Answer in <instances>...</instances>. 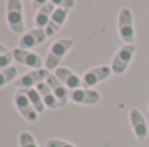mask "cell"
I'll return each instance as SVG.
<instances>
[{
	"mask_svg": "<svg viewBox=\"0 0 149 147\" xmlns=\"http://www.w3.org/2000/svg\"><path fill=\"white\" fill-rule=\"evenodd\" d=\"M37 90H38L39 95H41L42 100H43V103L46 107H49V108H51V109L63 107L62 103L58 100V98L54 95L52 90L50 89V86L47 85L46 82H41L39 85H37Z\"/></svg>",
	"mask_w": 149,
	"mask_h": 147,
	"instance_id": "obj_16",
	"label": "cell"
},
{
	"mask_svg": "<svg viewBox=\"0 0 149 147\" xmlns=\"http://www.w3.org/2000/svg\"><path fill=\"white\" fill-rule=\"evenodd\" d=\"M5 52H8V48H7V47H5L3 43H0V55L5 54Z\"/></svg>",
	"mask_w": 149,
	"mask_h": 147,
	"instance_id": "obj_24",
	"label": "cell"
},
{
	"mask_svg": "<svg viewBox=\"0 0 149 147\" xmlns=\"http://www.w3.org/2000/svg\"><path fill=\"white\" fill-rule=\"evenodd\" d=\"M111 73H113L111 67H107V65H102V67H97V68H93V69H89L82 76V86H84L85 89L92 87V86L107 80L111 76Z\"/></svg>",
	"mask_w": 149,
	"mask_h": 147,
	"instance_id": "obj_6",
	"label": "cell"
},
{
	"mask_svg": "<svg viewBox=\"0 0 149 147\" xmlns=\"http://www.w3.org/2000/svg\"><path fill=\"white\" fill-rule=\"evenodd\" d=\"M13 100H15V106L16 108L18 109L22 117L25 120H28L29 122H36L37 119H38V112L34 109V107L31 106L29 98L26 96L25 91L22 89L17 90L15 93V96H13Z\"/></svg>",
	"mask_w": 149,
	"mask_h": 147,
	"instance_id": "obj_5",
	"label": "cell"
},
{
	"mask_svg": "<svg viewBox=\"0 0 149 147\" xmlns=\"http://www.w3.org/2000/svg\"><path fill=\"white\" fill-rule=\"evenodd\" d=\"M49 1H50V0H33V1H31V5H33L34 9L38 10L39 8H42L45 4H47Z\"/></svg>",
	"mask_w": 149,
	"mask_h": 147,
	"instance_id": "obj_23",
	"label": "cell"
},
{
	"mask_svg": "<svg viewBox=\"0 0 149 147\" xmlns=\"http://www.w3.org/2000/svg\"><path fill=\"white\" fill-rule=\"evenodd\" d=\"M7 22L10 30L16 34H25V22L22 14V3L20 0L7 1Z\"/></svg>",
	"mask_w": 149,
	"mask_h": 147,
	"instance_id": "obj_3",
	"label": "cell"
},
{
	"mask_svg": "<svg viewBox=\"0 0 149 147\" xmlns=\"http://www.w3.org/2000/svg\"><path fill=\"white\" fill-rule=\"evenodd\" d=\"M74 42L72 39H67L63 38L56 41L54 44L51 46L49 54L46 56V60H45V65H46L47 70H55L59 68L60 61L63 60V57L67 55V52L70 51L73 47Z\"/></svg>",
	"mask_w": 149,
	"mask_h": 147,
	"instance_id": "obj_1",
	"label": "cell"
},
{
	"mask_svg": "<svg viewBox=\"0 0 149 147\" xmlns=\"http://www.w3.org/2000/svg\"><path fill=\"white\" fill-rule=\"evenodd\" d=\"M55 5L51 1L45 4L42 8H39L36 13V18H34V23H36L37 29H45L46 30L47 25H49L50 20H51L52 13L55 12Z\"/></svg>",
	"mask_w": 149,
	"mask_h": 147,
	"instance_id": "obj_15",
	"label": "cell"
},
{
	"mask_svg": "<svg viewBox=\"0 0 149 147\" xmlns=\"http://www.w3.org/2000/svg\"><path fill=\"white\" fill-rule=\"evenodd\" d=\"M13 60L17 63L25 65V67H30L33 69H42V59L34 52H30L29 49H22V48H15L12 51Z\"/></svg>",
	"mask_w": 149,
	"mask_h": 147,
	"instance_id": "obj_11",
	"label": "cell"
},
{
	"mask_svg": "<svg viewBox=\"0 0 149 147\" xmlns=\"http://www.w3.org/2000/svg\"><path fill=\"white\" fill-rule=\"evenodd\" d=\"M12 60H13V55H12V52H9V51L0 55V70H4V69H7V68H9Z\"/></svg>",
	"mask_w": 149,
	"mask_h": 147,
	"instance_id": "obj_20",
	"label": "cell"
},
{
	"mask_svg": "<svg viewBox=\"0 0 149 147\" xmlns=\"http://www.w3.org/2000/svg\"><path fill=\"white\" fill-rule=\"evenodd\" d=\"M70 100L76 104H97L101 100V95L95 90L82 87L70 90Z\"/></svg>",
	"mask_w": 149,
	"mask_h": 147,
	"instance_id": "obj_9",
	"label": "cell"
},
{
	"mask_svg": "<svg viewBox=\"0 0 149 147\" xmlns=\"http://www.w3.org/2000/svg\"><path fill=\"white\" fill-rule=\"evenodd\" d=\"M55 76L56 78L70 90H76V89H82V78L79 77L74 72L70 70L68 68L59 67L55 69Z\"/></svg>",
	"mask_w": 149,
	"mask_h": 147,
	"instance_id": "obj_12",
	"label": "cell"
},
{
	"mask_svg": "<svg viewBox=\"0 0 149 147\" xmlns=\"http://www.w3.org/2000/svg\"><path fill=\"white\" fill-rule=\"evenodd\" d=\"M47 38V34L45 29H34L28 33H25L18 41V48L30 49L43 43Z\"/></svg>",
	"mask_w": 149,
	"mask_h": 147,
	"instance_id": "obj_10",
	"label": "cell"
},
{
	"mask_svg": "<svg viewBox=\"0 0 149 147\" xmlns=\"http://www.w3.org/2000/svg\"><path fill=\"white\" fill-rule=\"evenodd\" d=\"M130 122H131V126L132 130H134L135 135L139 141H144L148 135V124H147V120H145L144 115L141 113V111L137 108H131L130 109Z\"/></svg>",
	"mask_w": 149,
	"mask_h": 147,
	"instance_id": "obj_8",
	"label": "cell"
},
{
	"mask_svg": "<svg viewBox=\"0 0 149 147\" xmlns=\"http://www.w3.org/2000/svg\"><path fill=\"white\" fill-rule=\"evenodd\" d=\"M18 141H20V146L21 147H38L37 146V142L34 139V137L30 134L29 132H22L18 137Z\"/></svg>",
	"mask_w": 149,
	"mask_h": 147,
	"instance_id": "obj_19",
	"label": "cell"
},
{
	"mask_svg": "<svg viewBox=\"0 0 149 147\" xmlns=\"http://www.w3.org/2000/svg\"><path fill=\"white\" fill-rule=\"evenodd\" d=\"M148 109H149V107H148Z\"/></svg>",
	"mask_w": 149,
	"mask_h": 147,
	"instance_id": "obj_25",
	"label": "cell"
},
{
	"mask_svg": "<svg viewBox=\"0 0 149 147\" xmlns=\"http://www.w3.org/2000/svg\"><path fill=\"white\" fill-rule=\"evenodd\" d=\"M50 76V70L47 69H34L29 73H25L16 81V87L20 89H31L33 86L39 85L41 82L47 80Z\"/></svg>",
	"mask_w": 149,
	"mask_h": 147,
	"instance_id": "obj_7",
	"label": "cell"
},
{
	"mask_svg": "<svg viewBox=\"0 0 149 147\" xmlns=\"http://www.w3.org/2000/svg\"><path fill=\"white\" fill-rule=\"evenodd\" d=\"M56 8H62L65 10H71L74 7V0H50Z\"/></svg>",
	"mask_w": 149,
	"mask_h": 147,
	"instance_id": "obj_21",
	"label": "cell"
},
{
	"mask_svg": "<svg viewBox=\"0 0 149 147\" xmlns=\"http://www.w3.org/2000/svg\"><path fill=\"white\" fill-rule=\"evenodd\" d=\"M136 52L135 44H124L115 52V56L111 61V70L114 74H123L127 70L130 63L134 59V55Z\"/></svg>",
	"mask_w": 149,
	"mask_h": 147,
	"instance_id": "obj_4",
	"label": "cell"
},
{
	"mask_svg": "<svg viewBox=\"0 0 149 147\" xmlns=\"http://www.w3.org/2000/svg\"><path fill=\"white\" fill-rule=\"evenodd\" d=\"M118 33L119 38L126 44H135V26L132 10L127 7H123L118 14Z\"/></svg>",
	"mask_w": 149,
	"mask_h": 147,
	"instance_id": "obj_2",
	"label": "cell"
},
{
	"mask_svg": "<svg viewBox=\"0 0 149 147\" xmlns=\"http://www.w3.org/2000/svg\"><path fill=\"white\" fill-rule=\"evenodd\" d=\"M46 147H76L74 145L65 141H60V139H49L46 142Z\"/></svg>",
	"mask_w": 149,
	"mask_h": 147,
	"instance_id": "obj_22",
	"label": "cell"
},
{
	"mask_svg": "<svg viewBox=\"0 0 149 147\" xmlns=\"http://www.w3.org/2000/svg\"><path fill=\"white\" fill-rule=\"evenodd\" d=\"M16 76H17V68L15 67H9L4 70H0V87L12 82L16 78Z\"/></svg>",
	"mask_w": 149,
	"mask_h": 147,
	"instance_id": "obj_18",
	"label": "cell"
},
{
	"mask_svg": "<svg viewBox=\"0 0 149 147\" xmlns=\"http://www.w3.org/2000/svg\"><path fill=\"white\" fill-rule=\"evenodd\" d=\"M46 83L50 86V89L52 90L54 95L58 98V100L62 103V106L64 107L67 104V102L70 100V89H67L59 80L56 78L55 74H50L46 80Z\"/></svg>",
	"mask_w": 149,
	"mask_h": 147,
	"instance_id": "obj_13",
	"label": "cell"
},
{
	"mask_svg": "<svg viewBox=\"0 0 149 147\" xmlns=\"http://www.w3.org/2000/svg\"><path fill=\"white\" fill-rule=\"evenodd\" d=\"M68 12H70V10L62 9V8H56V9H55V12L52 13V16H51V20H50L49 25H47V27H46L47 38L55 35V34L60 30V27L64 25L65 20H67Z\"/></svg>",
	"mask_w": 149,
	"mask_h": 147,
	"instance_id": "obj_14",
	"label": "cell"
},
{
	"mask_svg": "<svg viewBox=\"0 0 149 147\" xmlns=\"http://www.w3.org/2000/svg\"><path fill=\"white\" fill-rule=\"evenodd\" d=\"M24 91H25V94H26V96L29 98V100H30V103H31V106L34 107V109H36L38 113H42V112L45 111V103H43V100H42V98H41V95H39V93H38V90L37 89H22Z\"/></svg>",
	"mask_w": 149,
	"mask_h": 147,
	"instance_id": "obj_17",
	"label": "cell"
}]
</instances>
